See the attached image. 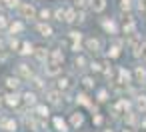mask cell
Segmentation results:
<instances>
[{"mask_svg":"<svg viewBox=\"0 0 146 132\" xmlns=\"http://www.w3.org/2000/svg\"><path fill=\"white\" fill-rule=\"evenodd\" d=\"M58 72H60V64L58 62H48L46 64V74L48 76H56Z\"/></svg>","mask_w":146,"mask_h":132,"instance_id":"6da1fadb","label":"cell"},{"mask_svg":"<svg viewBox=\"0 0 146 132\" xmlns=\"http://www.w3.org/2000/svg\"><path fill=\"white\" fill-rule=\"evenodd\" d=\"M90 4H92L94 12H102L106 8V0H90Z\"/></svg>","mask_w":146,"mask_h":132,"instance_id":"7a4b0ae2","label":"cell"},{"mask_svg":"<svg viewBox=\"0 0 146 132\" xmlns=\"http://www.w3.org/2000/svg\"><path fill=\"white\" fill-rule=\"evenodd\" d=\"M20 10H22V16H24V18H32V16H34V8H32L30 4H22Z\"/></svg>","mask_w":146,"mask_h":132,"instance_id":"3957f363","label":"cell"},{"mask_svg":"<svg viewBox=\"0 0 146 132\" xmlns=\"http://www.w3.org/2000/svg\"><path fill=\"white\" fill-rule=\"evenodd\" d=\"M18 102H20V96L18 94H8L6 96V104L8 106H18Z\"/></svg>","mask_w":146,"mask_h":132,"instance_id":"277c9868","label":"cell"},{"mask_svg":"<svg viewBox=\"0 0 146 132\" xmlns=\"http://www.w3.org/2000/svg\"><path fill=\"white\" fill-rule=\"evenodd\" d=\"M86 46H88V50H90V52H98L100 42H98V40H94V38H90V40L86 42Z\"/></svg>","mask_w":146,"mask_h":132,"instance_id":"5b68a950","label":"cell"},{"mask_svg":"<svg viewBox=\"0 0 146 132\" xmlns=\"http://www.w3.org/2000/svg\"><path fill=\"white\" fill-rule=\"evenodd\" d=\"M18 72H20L24 78H30V76H32V70H30L26 64H20V66H18Z\"/></svg>","mask_w":146,"mask_h":132,"instance_id":"8992f818","label":"cell"},{"mask_svg":"<svg viewBox=\"0 0 146 132\" xmlns=\"http://www.w3.org/2000/svg\"><path fill=\"white\" fill-rule=\"evenodd\" d=\"M50 58H52V62H58V64H60V62L64 60V56H62V52H60V50H52Z\"/></svg>","mask_w":146,"mask_h":132,"instance_id":"52a82bcc","label":"cell"},{"mask_svg":"<svg viewBox=\"0 0 146 132\" xmlns=\"http://www.w3.org/2000/svg\"><path fill=\"white\" fill-rule=\"evenodd\" d=\"M2 126H4V130H10V132L16 130V122L14 120H2Z\"/></svg>","mask_w":146,"mask_h":132,"instance_id":"ba28073f","label":"cell"},{"mask_svg":"<svg viewBox=\"0 0 146 132\" xmlns=\"http://www.w3.org/2000/svg\"><path fill=\"white\" fill-rule=\"evenodd\" d=\"M34 54H36V58H38V60H46V58H48V52H46L44 48H36V50H34Z\"/></svg>","mask_w":146,"mask_h":132,"instance_id":"9c48e42d","label":"cell"},{"mask_svg":"<svg viewBox=\"0 0 146 132\" xmlns=\"http://www.w3.org/2000/svg\"><path fill=\"white\" fill-rule=\"evenodd\" d=\"M54 126H56L60 132H66V124H64V120H62V118H54Z\"/></svg>","mask_w":146,"mask_h":132,"instance_id":"30bf717a","label":"cell"},{"mask_svg":"<svg viewBox=\"0 0 146 132\" xmlns=\"http://www.w3.org/2000/svg\"><path fill=\"white\" fill-rule=\"evenodd\" d=\"M38 30L42 32V36H50V34H52V28H50V26H46V24H40V26H38Z\"/></svg>","mask_w":146,"mask_h":132,"instance_id":"8fae6325","label":"cell"},{"mask_svg":"<svg viewBox=\"0 0 146 132\" xmlns=\"http://www.w3.org/2000/svg\"><path fill=\"white\" fill-rule=\"evenodd\" d=\"M72 124L74 126H80L82 124V114H72Z\"/></svg>","mask_w":146,"mask_h":132,"instance_id":"7c38bea8","label":"cell"},{"mask_svg":"<svg viewBox=\"0 0 146 132\" xmlns=\"http://www.w3.org/2000/svg\"><path fill=\"white\" fill-rule=\"evenodd\" d=\"M64 20H68V22H74L76 20V14H74V10H66V18Z\"/></svg>","mask_w":146,"mask_h":132,"instance_id":"4fadbf2b","label":"cell"},{"mask_svg":"<svg viewBox=\"0 0 146 132\" xmlns=\"http://www.w3.org/2000/svg\"><path fill=\"white\" fill-rule=\"evenodd\" d=\"M6 84H8V88H16L20 82H18V78H8V80H6Z\"/></svg>","mask_w":146,"mask_h":132,"instance_id":"5bb4252c","label":"cell"},{"mask_svg":"<svg viewBox=\"0 0 146 132\" xmlns=\"http://www.w3.org/2000/svg\"><path fill=\"white\" fill-rule=\"evenodd\" d=\"M58 98H60V96H58V92H50V94H48V100H50L52 104H56V102H58Z\"/></svg>","mask_w":146,"mask_h":132,"instance_id":"9a60e30c","label":"cell"},{"mask_svg":"<svg viewBox=\"0 0 146 132\" xmlns=\"http://www.w3.org/2000/svg\"><path fill=\"white\" fill-rule=\"evenodd\" d=\"M20 52H22V54H28V52H32V46H30L28 42H24V44H22V50H20Z\"/></svg>","mask_w":146,"mask_h":132,"instance_id":"2e32d148","label":"cell"},{"mask_svg":"<svg viewBox=\"0 0 146 132\" xmlns=\"http://www.w3.org/2000/svg\"><path fill=\"white\" fill-rule=\"evenodd\" d=\"M128 78H130V74L126 70H120V82H128Z\"/></svg>","mask_w":146,"mask_h":132,"instance_id":"e0dca14e","label":"cell"},{"mask_svg":"<svg viewBox=\"0 0 146 132\" xmlns=\"http://www.w3.org/2000/svg\"><path fill=\"white\" fill-rule=\"evenodd\" d=\"M138 108H140V110H146V98H144V96L138 98Z\"/></svg>","mask_w":146,"mask_h":132,"instance_id":"ac0fdd59","label":"cell"},{"mask_svg":"<svg viewBox=\"0 0 146 132\" xmlns=\"http://www.w3.org/2000/svg\"><path fill=\"white\" fill-rule=\"evenodd\" d=\"M34 98H36V96H34V94H30V92H28V94H24V100H26L28 104H34Z\"/></svg>","mask_w":146,"mask_h":132,"instance_id":"d6986e66","label":"cell"},{"mask_svg":"<svg viewBox=\"0 0 146 132\" xmlns=\"http://www.w3.org/2000/svg\"><path fill=\"white\" fill-rule=\"evenodd\" d=\"M78 102H80V104H86V106L90 104V102H88V96H86V94H80V96H78Z\"/></svg>","mask_w":146,"mask_h":132,"instance_id":"ffe728a7","label":"cell"},{"mask_svg":"<svg viewBox=\"0 0 146 132\" xmlns=\"http://www.w3.org/2000/svg\"><path fill=\"white\" fill-rule=\"evenodd\" d=\"M10 30H12V32H20V30H22V24H20V22H16V24H12V26H10Z\"/></svg>","mask_w":146,"mask_h":132,"instance_id":"44dd1931","label":"cell"},{"mask_svg":"<svg viewBox=\"0 0 146 132\" xmlns=\"http://www.w3.org/2000/svg\"><path fill=\"white\" fill-rule=\"evenodd\" d=\"M36 112H38L40 116H46V114H48V110H46L44 106H38V108H36Z\"/></svg>","mask_w":146,"mask_h":132,"instance_id":"7402d4cb","label":"cell"},{"mask_svg":"<svg viewBox=\"0 0 146 132\" xmlns=\"http://www.w3.org/2000/svg\"><path fill=\"white\" fill-rule=\"evenodd\" d=\"M104 26H106V30H110V32H114V30H116V26H114L112 22H104Z\"/></svg>","mask_w":146,"mask_h":132,"instance_id":"603a6c76","label":"cell"},{"mask_svg":"<svg viewBox=\"0 0 146 132\" xmlns=\"http://www.w3.org/2000/svg\"><path fill=\"white\" fill-rule=\"evenodd\" d=\"M56 18H58V20L66 18V12H64V10H58V12H56Z\"/></svg>","mask_w":146,"mask_h":132,"instance_id":"cb8c5ba5","label":"cell"},{"mask_svg":"<svg viewBox=\"0 0 146 132\" xmlns=\"http://www.w3.org/2000/svg\"><path fill=\"white\" fill-rule=\"evenodd\" d=\"M136 76H138V80H142L144 78V68H138L136 70Z\"/></svg>","mask_w":146,"mask_h":132,"instance_id":"d4e9b609","label":"cell"},{"mask_svg":"<svg viewBox=\"0 0 146 132\" xmlns=\"http://www.w3.org/2000/svg\"><path fill=\"white\" fill-rule=\"evenodd\" d=\"M122 8H124V10L130 8V0H122Z\"/></svg>","mask_w":146,"mask_h":132,"instance_id":"484cf974","label":"cell"},{"mask_svg":"<svg viewBox=\"0 0 146 132\" xmlns=\"http://www.w3.org/2000/svg\"><path fill=\"white\" fill-rule=\"evenodd\" d=\"M6 26V18L4 16H0V28H4Z\"/></svg>","mask_w":146,"mask_h":132,"instance_id":"4316f807","label":"cell"},{"mask_svg":"<svg viewBox=\"0 0 146 132\" xmlns=\"http://www.w3.org/2000/svg\"><path fill=\"white\" fill-rule=\"evenodd\" d=\"M6 4H8V6H16V4H18V0H6Z\"/></svg>","mask_w":146,"mask_h":132,"instance_id":"83f0119b","label":"cell"},{"mask_svg":"<svg viewBox=\"0 0 146 132\" xmlns=\"http://www.w3.org/2000/svg\"><path fill=\"white\" fill-rule=\"evenodd\" d=\"M110 56H112V58H116V56H118V48H112V52H110Z\"/></svg>","mask_w":146,"mask_h":132,"instance_id":"f1b7e54d","label":"cell"},{"mask_svg":"<svg viewBox=\"0 0 146 132\" xmlns=\"http://www.w3.org/2000/svg\"><path fill=\"white\" fill-rule=\"evenodd\" d=\"M60 88H68V80H60Z\"/></svg>","mask_w":146,"mask_h":132,"instance_id":"f546056e","label":"cell"},{"mask_svg":"<svg viewBox=\"0 0 146 132\" xmlns=\"http://www.w3.org/2000/svg\"><path fill=\"white\" fill-rule=\"evenodd\" d=\"M84 86H92V80L90 78H84Z\"/></svg>","mask_w":146,"mask_h":132,"instance_id":"4dcf8cb0","label":"cell"},{"mask_svg":"<svg viewBox=\"0 0 146 132\" xmlns=\"http://www.w3.org/2000/svg\"><path fill=\"white\" fill-rule=\"evenodd\" d=\"M76 4H78V6H82V4H84V0H76Z\"/></svg>","mask_w":146,"mask_h":132,"instance_id":"1f68e13d","label":"cell"},{"mask_svg":"<svg viewBox=\"0 0 146 132\" xmlns=\"http://www.w3.org/2000/svg\"><path fill=\"white\" fill-rule=\"evenodd\" d=\"M106 132H112V130H106Z\"/></svg>","mask_w":146,"mask_h":132,"instance_id":"d6a6232c","label":"cell"},{"mask_svg":"<svg viewBox=\"0 0 146 132\" xmlns=\"http://www.w3.org/2000/svg\"><path fill=\"white\" fill-rule=\"evenodd\" d=\"M124 132H130V130H124Z\"/></svg>","mask_w":146,"mask_h":132,"instance_id":"836d02e7","label":"cell"}]
</instances>
